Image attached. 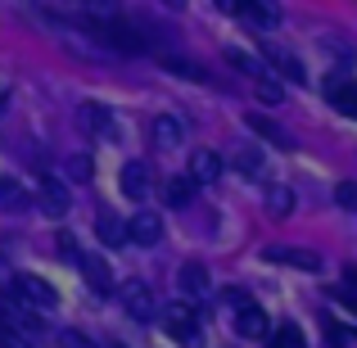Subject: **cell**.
I'll use <instances>...</instances> for the list:
<instances>
[{
	"mask_svg": "<svg viewBox=\"0 0 357 348\" xmlns=\"http://www.w3.org/2000/svg\"><path fill=\"white\" fill-rule=\"evenodd\" d=\"M14 294L23 298V303H32L36 312H50V308H59L54 285H50V280H41V276H14Z\"/></svg>",
	"mask_w": 357,
	"mask_h": 348,
	"instance_id": "52a82bcc",
	"label": "cell"
},
{
	"mask_svg": "<svg viewBox=\"0 0 357 348\" xmlns=\"http://www.w3.org/2000/svg\"><path fill=\"white\" fill-rule=\"evenodd\" d=\"M335 199H340V209L357 213V181H340L335 186Z\"/></svg>",
	"mask_w": 357,
	"mask_h": 348,
	"instance_id": "83f0119b",
	"label": "cell"
},
{
	"mask_svg": "<svg viewBox=\"0 0 357 348\" xmlns=\"http://www.w3.org/2000/svg\"><path fill=\"white\" fill-rule=\"evenodd\" d=\"M236 331L244 335V340H267L271 321H267V312H262L258 303H249V308H240V312H236Z\"/></svg>",
	"mask_w": 357,
	"mask_h": 348,
	"instance_id": "5bb4252c",
	"label": "cell"
},
{
	"mask_svg": "<svg viewBox=\"0 0 357 348\" xmlns=\"http://www.w3.org/2000/svg\"><path fill=\"white\" fill-rule=\"evenodd\" d=\"M127 240H136V244H158L163 240V218L158 213H149V209H140V213H131V222H127Z\"/></svg>",
	"mask_w": 357,
	"mask_h": 348,
	"instance_id": "30bf717a",
	"label": "cell"
},
{
	"mask_svg": "<svg viewBox=\"0 0 357 348\" xmlns=\"http://www.w3.org/2000/svg\"><path fill=\"white\" fill-rule=\"evenodd\" d=\"M77 127L82 131H91L96 140H118V118H114V109H105V105H77Z\"/></svg>",
	"mask_w": 357,
	"mask_h": 348,
	"instance_id": "5b68a950",
	"label": "cell"
},
{
	"mask_svg": "<svg viewBox=\"0 0 357 348\" xmlns=\"http://www.w3.org/2000/svg\"><path fill=\"white\" fill-rule=\"evenodd\" d=\"M32 199L41 204L45 218H63V213H68V204H73V195H68V186H63L59 176L41 172V181H36V195H32Z\"/></svg>",
	"mask_w": 357,
	"mask_h": 348,
	"instance_id": "3957f363",
	"label": "cell"
},
{
	"mask_svg": "<svg viewBox=\"0 0 357 348\" xmlns=\"http://www.w3.org/2000/svg\"><path fill=\"white\" fill-rule=\"evenodd\" d=\"M0 209L5 213H27L32 209V195H27L14 176H0Z\"/></svg>",
	"mask_w": 357,
	"mask_h": 348,
	"instance_id": "ac0fdd59",
	"label": "cell"
},
{
	"mask_svg": "<svg viewBox=\"0 0 357 348\" xmlns=\"http://www.w3.org/2000/svg\"><path fill=\"white\" fill-rule=\"evenodd\" d=\"M163 331L172 335V340H181V344H195V340H199V312H195L190 303L163 308Z\"/></svg>",
	"mask_w": 357,
	"mask_h": 348,
	"instance_id": "277c9868",
	"label": "cell"
},
{
	"mask_svg": "<svg viewBox=\"0 0 357 348\" xmlns=\"http://www.w3.org/2000/svg\"><path fill=\"white\" fill-rule=\"evenodd\" d=\"M267 68H276L280 77H289V82H307V68L289 50H267Z\"/></svg>",
	"mask_w": 357,
	"mask_h": 348,
	"instance_id": "44dd1931",
	"label": "cell"
},
{
	"mask_svg": "<svg viewBox=\"0 0 357 348\" xmlns=\"http://www.w3.org/2000/svg\"><path fill=\"white\" fill-rule=\"evenodd\" d=\"M218 5L227 9V14H236V9H240V0H218Z\"/></svg>",
	"mask_w": 357,
	"mask_h": 348,
	"instance_id": "d6a6232c",
	"label": "cell"
},
{
	"mask_svg": "<svg viewBox=\"0 0 357 348\" xmlns=\"http://www.w3.org/2000/svg\"><path fill=\"white\" fill-rule=\"evenodd\" d=\"M0 321H5V326H14V331L23 335L27 344L45 335V312H36L32 303H23V298H18L14 289H9V294H0Z\"/></svg>",
	"mask_w": 357,
	"mask_h": 348,
	"instance_id": "7a4b0ae2",
	"label": "cell"
},
{
	"mask_svg": "<svg viewBox=\"0 0 357 348\" xmlns=\"http://www.w3.org/2000/svg\"><path fill=\"white\" fill-rule=\"evenodd\" d=\"M109 348H127V344H109Z\"/></svg>",
	"mask_w": 357,
	"mask_h": 348,
	"instance_id": "e575fe53",
	"label": "cell"
},
{
	"mask_svg": "<svg viewBox=\"0 0 357 348\" xmlns=\"http://www.w3.org/2000/svg\"><path fill=\"white\" fill-rule=\"evenodd\" d=\"M267 213H271V218H289V213H294V190L271 186V190H267Z\"/></svg>",
	"mask_w": 357,
	"mask_h": 348,
	"instance_id": "484cf974",
	"label": "cell"
},
{
	"mask_svg": "<svg viewBox=\"0 0 357 348\" xmlns=\"http://www.w3.org/2000/svg\"><path fill=\"white\" fill-rule=\"evenodd\" d=\"M163 68L176 73V77H190V82H213V73L195 59H181V54H163Z\"/></svg>",
	"mask_w": 357,
	"mask_h": 348,
	"instance_id": "7402d4cb",
	"label": "cell"
},
{
	"mask_svg": "<svg viewBox=\"0 0 357 348\" xmlns=\"http://www.w3.org/2000/svg\"><path fill=\"white\" fill-rule=\"evenodd\" d=\"M326 100H331L340 114H349V118H357V86L353 82H344V77H331L326 82Z\"/></svg>",
	"mask_w": 357,
	"mask_h": 348,
	"instance_id": "9a60e30c",
	"label": "cell"
},
{
	"mask_svg": "<svg viewBox=\"0 0 357 348\" xmlns=\"http://www.w3.org/2000/svg\"><path fill=\"white\" fill-rule=\"evenodd\" d=\"M149 181H154V176H149V163H127L122 167V195H127V199H145Z\"/></svg>",
	"mask_w": 357,
	"mask_h": 348,
	"instance_id": "2e32d148",
	"label": "cell"
},
{
	"mask_svg": "<svg viewBox=\"0 0 357 348\" xmlns=\"http://www.w3.org/2000/svg\"><path fill=\"white\" fill-rule=\"evenodd\" d=\"M231 163H236L240 176H253V181L267 172V158H262V149H253V145H240L236 154H231Z\"/></svg>",
	"mask_w": 357,
	"mask_h": 348,
	"instance_id": "ffe728a7",
	"label": "cell"
},
{
	"mask_svg": "<svg viewBox=\"0 0 357 348\" xmlns=\"http://www.w3.org/2000/svg\"><path fill=\"white\" fill-rule=\"evenodd\" d=\"M267 340H271L267 348H307V340H303V331H298L294 321H280L276 331L267 335Z\"/></svg>",
	"mask_w": 357,
	"mask_h": 348,
	"instance_id": "cb8c5ba5",
	"label": "cell"
},
{
	"mask_svg": "<svg viewBox=\"0 0 357 348\" xmlns=\"http://www.w3.org/2000/svg\"><path fill=\"white\" fill-rule=\"evenodd\" d=\"M195 190H199V186H195L190 176H167L163 181V204L167 209H185V204L195 199Z\"/></svg>",
	"mask_w": 357,
	"mask_h": 348,
	"instance_id": "d6986e66",
	"label": "cell"
},
{
	"mask_svg": "<svg viewBox=\"0 0 357 348\" xmlns=\"http://www.w3.org/2000/svg\"><path fill=\"white\" fill-rule=\"evenodd\" d=\"M149 136H154V145H158V149H172V145H181L185 127H181V118L163 114V118H154V127H149Z\"/></svg>",
	"mask_w": 357,
	"mask_h": 348,
	"instance_id": "e0dca14e",
	"label": "cell"
},
{
	"mask_svg": "<svg viewBox=\"0 0 357 348\" xmlns=\"http://www.w3.org/2000/svg\"><path fill=\"white\" fill-rule=\"evenodd\" d=\"M86 27H91V36L114 54H145L149 50L136 18H86Z\"/></svg>",
	"mask_w": 357,
	"mask_h": 348,
	"instance_id": "6da1fadb",
	"label": "cell"
},
{
	"mask_svg": "<svg viewBox=\"0 0 357 348\" xmlns=\"http://www.w3.org/2000/svg\"><path fill=\"white\" fill-rule=\"evenodd\" d=\"M96 231H100V240H105V244H122V240H127V222H118L109 209L96 213Z\"/></svg>",
	"mask_w": 357,
	"mask_h": 348,
	"instance_id": "603a6c76",
	"label": "cell"
},
{
	"mask_svg": "<svg viewBox=\"0 0 357 348\" xmlns=\"http://www.w3.org/2000/svg\"><path fill=\"white\" fill-rule=\"evenodd\" d=\"M227 59L236 63L240 73H249L253 82H262V77H267V59H253V54H244V50H227Z\"/></svg>",
	"mask_w": 357,
	"mask_h": 348,
	"instance_id": "4316f807",
	"label": "cell"
},
{
	"mask_svg": "<svg viewBox=\"0 0 357 348\" xmlns=\"http://www.w3.org/2000/svg\"><path fill=\"white\" fill-rule=\"evenodd\" d=\"M5 109H9V86L0 82V114H5Z\"/></svg>",
	"mask_w": 357,
	"mask_h": 348,
	"instance_id": "1f68e13d",
	"label": "cell"
},
{
	"mask_svg": "<svg viewBox=\"0 0 357 348\" xmlns=\"http://www.w3.org/2000/svg\"><path fill=\"white\" fill-rule=\"evenodd\" d=\"M236 18L244 27H253V32H271V27L280 23V9L271 5V0H240Z\"/></svg>",
	"mask_w": 357,
	"mask_h": 348,
	"instance_id": "9c48e42d",
	"label": "cell"
},
{
	"mask_svg": "<svg viewBox=\"0 0 357 348\" xmlns=\"http://www.w3.org/2000/svg\"><path fill=\"white\" fill-rule=\"evenodd\" d=\"M122 294V308H127L136 321H154L158 317V303H154V289L145 285V280H127V285L118 289Z\"/></svg>",
	"mask_w": 357,
	"mask_h": 348,
	"instance_id": "ba28073f",
	"label": "cell"
},
{
	"mask_svg": "<svg viewBox=\"0 0 357 348\" xmlns=\"http://www.w3.org/2000/svg\"><path fill=\"white\" fill-rule=\"evenodd\" d=\"M249 127L258 131L262 140H271V145H280V149H289V145H294V140H289V136H285V131H280V127H276L271 118H258V114H249Z\"/></svg>",
	"mask_w": 357,
	"mask_h": 348,
	"instance_id": "d4e9b609",
	"label": "cell"
},
{
	"mask_svg": "<svg viewBox=\"0 0 357 348\" xmlns=\"http://www.w3.org/2000/svg\"><path fill=\"white\" fill-rule=\"evenodd\" d=\"M176 285H181L185 298H204L213 289V276L204 262H181V271H176Z\"/></svg>",
	"mask_w": 357,
	"mask_h": 348,
	"instance_id": "7c38bea8",
	"label": "cell"
},
{
	"mask_svg": "<svg viewBox=\"0 0 357 348\" xmlns=\"http://www.w3.org/2000/svg\"><path fill=\"white\" fill-rule=\"evenodd\" d=\"M222 167H227V163H222L213 149H195V154H190V172H185V176H190L195 186H213L222 176Z\"/></svg>",
	"mask_w": 357,
	"mask_h": 348,
	"instance_id": "4fadbf2b",
	"label": "cell"
},
{
	"mask_svg": "<svg viewBox=\"0 0 357 348\" xmlns=\"http://www.w3.org/2000/svg\"><path fill=\"white\" fill-rule=\"evenodd\" d=\"M262 258L280 262V267H298V271H321V253L317 249H298V244H267Z\"/></svg>",
	"mask_w": 357,
	"mask_h": 348,
	"instance_id": "8992f818",
	"label": "cell"
},
{
	"mask_svg": "<svg viewBox=\"0 0 357 348\" xmlns=\"http://www.w3.org/2000/svg\"><path fill=\"white\" fill-rule=\"evenodd\" d=\"M258 100H262V105H280V100H285V91H280V82L262 77V82H258Z\"/></svg>",
	"mask_w": 357,
	"mask_h": 348,
	"instance_id": "f1b7e54d",
	"label": "cell"
},
{
	"mask_svg": "<svg viewBox=\"0 0 357 348\" xmlns=\"http://www.w3.org/2000/svg\"><path fill=\"white\" fill-rule=\"evenodd\" d=\"M163 5H167V9H185V0H163Z\"/></svg>",
	"mask_w": 357,
	"mask_h": 348,
	"instance_id": "836d02e7",
	"label": "cell"
},
{
	"mask_svg": "<svg viewBox=\"0 0 357 348\" xmlns=\"http://www.w3.org/2000/svg\"><path fill=\"white\" fill-rule=\"evenodd\" d=\"M68 176H77V181H91V158H86V154H73V158H68Z\"/></svg>",
	"mask_w": 357,
	"mask_h": 348,
	"instance_id": "f546056e",
	"label": "cell"
},
{
	"mask_svg": "<svg viewBox=\"0 0 357 348\" xmlns=\"http://www.w3.org/2000/svg\"><path fill=\"white\" fill-rule=\"evenodd\" d=\"M331 348H335V344H331Z\"/></svg>",
	"mask_w": 357,
	"mask_h": 348,
	"instance_id": "d590c367",
	"label": "cell"
},
{
	"mask_svg": "<svg viewBox=\"0 0 357 348\" xmlns=\"http://www.w3.org/2000/svg\"><path fill=\"white\" fill-rule=\"evenodd\" d=\"M77 267H82V276H86V285L96 289V294H109V289H114V271H109V262L100 258V253L82 249L77 253Z\"/></svg>",
	"mask_w": 357,
	"mask_h": 348,
	"instance_id": "8fae6325",
	"label": "cell"
},
{
	"mask_svg": "<svg viewBox=\"0 0 357 348\" xmlns=\"http://www.w3.org/2000/svg\"><path fill=\"white\" fill-rule=\"evenodd\" d=\"M59 344H63V348H96L82 331H63V335H59Z\"/></svg>",
	"mask_w": 357,
	"mask_h": 348,
	"instance_id": "4dcf8cb0",
	"label": "cell"
}]
</instances>
